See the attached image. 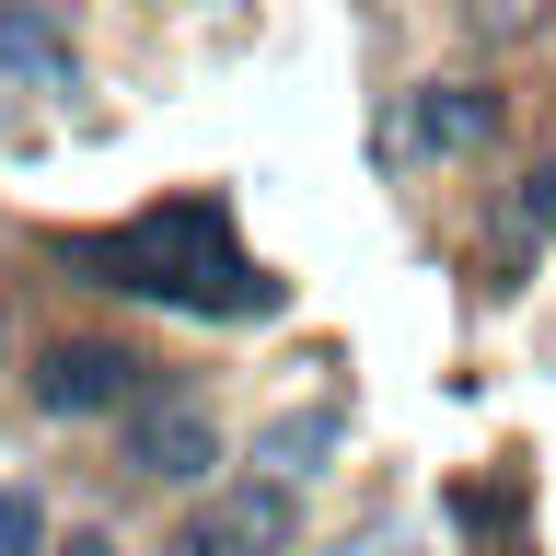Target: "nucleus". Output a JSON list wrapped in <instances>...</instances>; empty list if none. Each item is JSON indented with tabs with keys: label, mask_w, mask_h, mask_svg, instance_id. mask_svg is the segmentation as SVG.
<instances>
[{
	"label": "nucleus",
	"mask_w": 556,
	"mask_h": 556,
	"mask_svg": "<svg viewBox=\"0 0 556 556\" xmlns=\"http://www.w3.org/2000/svg\"><path fill=\"white\" fill-rule=\"evenodd\" d=\"M81 290H116V302H163V313H208V325H243V313H278V278L243 267L232 208L220 198H163L128 208L104 232H59L47 243Z\"/></svg>",
	"instance_id": "nucleus-1"
},
{
	"label": "nucleus",
	"mask_w": 556,
	"mask_h": 556,
	"mask_svg": "<svg viewBox=\"0 0 556 556\" xmlns=\"http://www.w3.org/2000/svg\"><path fill=\"white\" fill-rule=\"evenodd\" d=\"M151 348L128 337H59L35 359V417H116V406H151Z\"/></svg>",
	"instance_id": "nucleus-2"
},
{
	"label": "nucleus",
	"mask_w": 556,
	"mask_h": 556,
	"mask_svg": "<svg viewBox=\"0 0 556 556\" xmlns=\"http://www.w3.org/2000/svg\"><path fill=\"white\" fill-rule=\"evenodd\" d=\"M290 533H302L290 476H243V486H208L198 510L174 521L163 556H290Z\"/></svg>",
	"instance_id": "nucleus-3"
},
{
	"label": "nucleus",
	"mask_w": 556,
	"mask_h": 556,
	"mask_svg": "<svg viewBox=\"0 0 556 556\" xmlns=\"http://www.w3.org/2000/svg\"><path fill=\"white\" fill-rule=\"evenodd\" d=\"M116 464H128L139 486H198L208 464H220V417H208L198 394H163V406H139V417H128Z\"/></svg>",
	"instance_id": "nucleus-4"
},
{
	"label": "nucleus",
	"mask_w": 556,
	"mask_h": 556,
	"mask_svg": "<svg viewBox=\"0 0 556 556\" xmlns=\"http://www.w3.org/2000/svg\"><path fill=\"white\" fill-rule=\"evenodd\" d=\"M498 116H510V104L486 93V81H417L406 116H394V151H417V163H464V151L498 139Z\"/></svg>",
	"instance_id": "nucleus-5"
},
{
	"label": "nucleus",
	"mask_w": 556,
	"mask_h": 556,
	"mask_svg": "<svg viewBox=\"0 0 556 556\" xmlns=\"http://www.w3.org/2000/svg\"><path fill=\"white\" fill-rule=\"evenodd\" d=\"M0 70L24 93H81V59H70V24L47 0H0Z\"/></svg>",
	"instance_id": "nucleus-6"
},
{
	"label": "nucleus",
	"mask_w": 556,
	"mask_h": 556,
	"mask_svg": "<svg viewBox=\"0 0 556 556\" xmlns=\"http://www.w3.org/2000/svg\"><path fill=\"white\" fill-rule=\"evenodd\" d=\"M337 441H348V417L337 406H302V417H278V429H255V464H278V476L302 486V476H325Z\"/></svg>",
	"instance_id": "nucleus-7"
},
{
	"label": "nucleus",
	"mask_w": 556,
	"mask_h": 556,
	"mask_svg": "<svg viewBox=\"0 0 556 556\" xmlns=\"http://www.w3.org/2000/svg\"><path fill=\"white\" fill-rule=\"evenodd\" d=\"M545 243H556V163L533 174V198L510 208V255H545Z\"/></svg>",
	"instance_id": "nucleus-8"
},
{
	"label": "nucleus",
	"mask_w": 556,
	"mask_h": 556,
	"mask_svg": "<svg viewBox=\"0 0 556 556\" xmlns=\"http://www.w3.org/2000/svg\"><path fill=\"white\" fill-rule=\"evenodd\" d=\"M47 545V510H35L24 486H0V556H35Z\"/></svg>",
	"instance_id": "nucleus-9"
},
{
	"label": "nucleus",
	"mask_w": 556,
	"mask_h": 556,
	"mask_svg": "<svg viewBox=\"0 0 556 556\" xmlns=\"http://www.w3.org/2000/svg\"><path fill=\"white\" fill-rule=\"evenodd\" d=\"M70 556H104V545H93V533H81V545H70Z\"/></svg>",
	"instance_id": "nucleus-10"
},
{
	"label": "nucleus",
	"mask_w": 556,
	"mask_h": 556,
	"mask_svg": "<svg viewBox=\"0 0 556 556\" xmlns=\"http://www.w3.org/2000/svg\"><path fill=\"white\" fill-rule=\"evenodd\" d=\"M476 12H510V0H476Z\"/></svg>",
	"instance_id": "nucleus-11"
}]
</instances>
